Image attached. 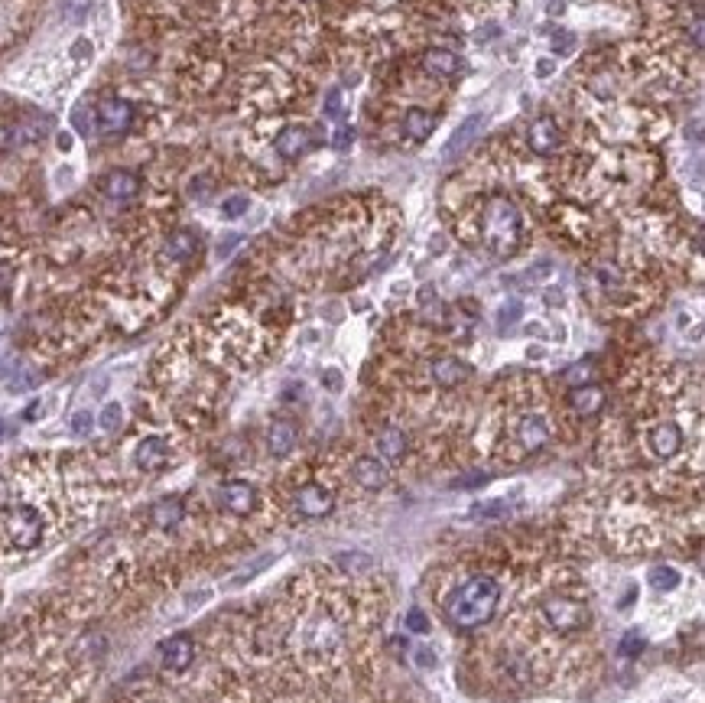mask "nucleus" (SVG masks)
I'll list each match as a JSON object with an SVG mask.
<instances>
[{
  "label": "nucleus",
  "mask_w": 705,
  "mask_h": 703,
  "mask_svg": "<svg viewBox=\"0 0 705 703\" xmlns=\"http://www.w3.org/2000/svg\"><path fill=\"white\" fill-rule=\"evenodd\" d=\"M296 424L293 420H273L270 424V430H267V446H270V453L273 456H290L293 453V446H296Z\"/></svg>",
  "instance_id": "a211bd4d"
},
{
  "label": "nucleus",
  "mask_w": 705,
  "mask_h": 703,
  "mask_svg": "<svg viewBox=\"0 0 705 703\" xmlns=\"http://www.w3.org/2000/svg\"><path fill=\"white\" fill-rule=\"evenodd\" d=\"M472 368L465 365L462 359H436L432 361V381H436L439 388H456L462 381H468Z\"/></svg>",
  "instance_id": "dca6fc26"
},
{
  "label": "nucleus",
  "mask_w": 705,
  "mask_h": 703,
  "mask_svg": "<svg viewBox=\"0 0 705 703\" xmlns=\"http://www.w3.org/2000/svg\"><path fill=\"white\" fill-rule=\"evenodd\" d=\"M196 251L198 238L192 232H172L166 241V258H172V261H189V258H196Z\"/></svg>",
  "instance_id": "b1692460"
},
{
  "label": "nucleus",
  "mask_w": 705,
  "mask_h": 703,
  "mask_svg": "<svg viewBox=\"0 0 705 703\" xmlns=\"http://www.w3.org/2000/svg\"><path fill=\"white\" fill-rule=\"evenodd\" d=\"M546 10H550V17H556V13H563L566 10V0H550V7Z\"/></svg>",
  "instance_id": "49530a36"
},
{
  "label": "nucleus",
  "mask_w": 705,
  "mask_h": 703,
  "mask_svg": "<svg viewBox=\"0 0 705 703\" xmlns=\"http://www.w3.org/2000/svg\"><path fill=\"white\" fill-rule=\"evenodd\" d=\"M637 651H643V635L637 629L625 631V639L617 645V655H625V658H634Z\"/></svg>",
  "instance_id": "7c9ffc66"
},
{
  "label": "nucleus",
  "mask_w": 705,
  "mask_h": 703,
  "mask_svg": "<svg viewBox=\"0 0 705 703\" xmlns=\"http://www.w3.org/2000/svg\"><path fill=\"white\" fill-rule=\"evenodd\" d=\"M49 127L43 121H20V124H0V150H13V147H27L43 140Z\"/></svg>",
  "instance_id": "6e6552de"
},
{
  "label": "nucleus",
  "mask_w": 705,
  "mask_h": 703,
  "mask_svg": "<svg viewBox=\"0 0 705 703\" xmlns=\"http://www.w3.org/2000/svg\"><path fill=\"white\" fill-rule=\"evenodd\" d=\"M484 124H488V117L484 114H468L458 124V131L452 137H449V144H446V163H452V160H458V157L468 150V147L474 144V137L482 134L484 131Z\"/></svg>",
  "instance_id": "9b49d317"
},
{
  "label": "nucleus",
  "mask_w": 705,
  "mask_h": 703,
  "mask_svg": "<svg viewBox=\"0 0 705 703\" xmlns=\"http://www.w3.org/2000/svg\"><path fill=\"white\" fill-rule=\"evenodd\" d=\"M319 144V134H313V131H306V127H283L277 137V154L286 157V160H293V157H303L306 150H313V147Z\"/></svg>",
  "instance_id": "9d476101"
},
{
  "label": "nucleus",
  "mask_w": 705,
  "mask_h": 703,
  "mask_svg": "<svg viewBox=\"0 0 705 703\" xmlns=\"http://www.w3.org/2000/svg\"><path fill=\"white\" fill-rule=\"evenodd\" d=\"M517 436H520V446H524V450H540V446L550 440V427H546L543 417H524L517 427Z\"/></svg>",
  "instance_id": "412c9836"
},
{
  "label": "nucleus",
  "mask_w": 705,
  "mask_h": 703,
  "mask_svg": "<svg viewBox=\"0 0 705 703\" xmlns=\"http://www.w3.org/2000/svg\"><path fill=\"white\" fill-rule=\"evenodd\" d=\"M536 75H540V79H550V75H553V63H550V59H540V63H536Z\"/></svg>",
  "instance_id": "c03bdc74"
},
{
  "label": "nucleus",
  "mask_w": 705,
  "mask_h": 703,
  "mask_svg": "<svg viewBox=\"0 0 705 703\" xmlns=\"http://www.w3.org/2000/svg\"><path fill=\"white\" fill-rule=\"evenodd\" d=\"M530 147L536 154H556L559 150V124L553 117H540L530 124Z\"/></svg>",
  "instance_id": "ddd939ff"
},
{
  "label": "nucleus",
  "mask_w": 705,
  "mask_h": 703,
  "mask_svg": "<svg viewBox=\"0 0 705 703\" xmlns=\"http://www.w3.org/2000/svg\"><path fill=\"white\" fill-rule=\"evenodd\" d=\"M413 665L423 667V671H432V667H436V651L429 648V645H420V648H413Z\"/></svg>",
  "instance_id": "e433bc0d"
},
{
  "label": "nucleus",
  "mask_w": 705,
  "mask_h": 703,
  "mask_svg": "<svg viewBox=\"0 0 705 703\" xmlns=\"http://www.w3.org/2000/svg\"><path fill=\"white\" fill-rule=\"evenodd\" d=\"M166 460H170V446H166L163 436H147L134 453L137 469H143V472H156V469L166 466Z\"/></svg>",
  "instance_id": "f8f14e48"
},
{
  "label": "nucleus",
  "mask_w": 705,
  "mask_h": 703,
  "mask_svg": "<svg viewBox=\"0 0 705 703\" xmlns=\"http://www.w3.org/2000/svg\"><path fill=\"white\" fill-rule=\"evenodd\" d=\"M248 206H250L248 196H231V199H228V202L222 206V216H224V218H241L244 212H248Z\"/></svg>",
  "instance_id": "c9c22d12"
},
{
  "label": "nucleus",
  "mask_w": 705,
  "mask_h": 703,
  "mask_svg": "<svg viewBox=\"0 0 705 703\" xmlns=\"http://www.w3.org/2000/svg\"><path fill=\"white\" fill-rule=\"evenodd\" d=\"M351 144H355V127L339 124V131H335V137H332V147H335V150H348Z\"/></svg>",
  "instance_id": "4c0bfd02"
},
{
  "label": "nucleus",
  "mask_w": 705,
  "mask_h": 703,
  "mask_svg": "<svg viewBox=\"0 0 705 703\" xmlns=\"http://www.w3.org/2000/svg\"><path fill=\"white\" fill-rule=\"evenodd\" d=\"M423 65H426V72H432V75H456L462 63H458V55L449 53V49H432V53H426Z\"/></svg>",
  "instance_id": "393cba45"
},
{
  "label": "nucleus",
  "mask_w": 705,
  "mask_h": 703,
  "mask_svg": "<svg viewBox=\"0 0 705 703\" xmlns=\"http://www.w3.org/2000/svg\"><path fill=\"white\" fill-rule=\"evenodd\" d=\"M599 277H601V287H617V284H621V274H617L615 267H601Z\"/></svg>",
  "instance_id": "ea45409f"
},
{
  "label": "nucleus",
  "mask_w": 705,
  "mask_h": 703,
  "mask_svg": "<svg viewBox=\"0 0 705 703\" xmlns=\"http://www.w3.org/2000/svg\"><path fill=\"white\" fill-rule=\"evenodd\" d=\"M569 407L575 411V414H582V417L599 414L601 407H605V391L595 388V385H582V388H572Z\"/></svg>",
  "instance_id": "6ab92c4d"
},
{
  "label": "nucleus",
  "mask_w": 705,
  "mask_h": 703,
  "mask_svg": "<svg viewBox=\"0 0 705 703\" xmlns=\"http://www.w3.org/2000/svg\"><path fill=\"white\" fill-rule=\"evenodd\" d=\"M540 613H543V619L550 623V629H556V631H579V629H585L592 619L589 606L579 603V599H569V596H553V599H546V603L540 606Z\"/></svg>",
  "instance_id": "20e7f679"
},
{
  "label": "nucleus",
  "mask_w": 705,
  "mask_h": 703,
  "mask_svg": "<svg viewBox=\"0 0 705 703\" xmlns=\"http://www.w3.org/2000/svg\"><path fill=\"white\" fill-rule=\"evenodd\" d=\"M160 661L166 671H186L196 661V641L189 639L186 631H176L160 645Z\"/></svg>",
  "instance_id": "39448f33"
},
{
  "label": "nucleus",
  "mask_w": 705,
  "mask_h": 703,
  "mask_svg": "<svg viewBox=\"0 0 705 703\" xmlns=\"http://www.w3.org/2000/svg\"><path fill=\"white\" fill-rule=\"evenodd\" d=\"M484 225V244L494 258H510L517 251L520 244V212L517 206L504 196H494L488 206H484L482 216Z\"/></svg>",
  "instance_id": "f03ea898"
},
{
  "label": "nucleus",
  "mask_w": 705,
  "mask_h": 703,
  "mask_svg": "<svg viewBox=\"0 0 705 703\" xmlns=\"http://www.w3.org/2000/svg\"><path fill=\"white\" fill-rule=\"evenodd\" d=\"M520 313H524V307H520L517 300H510V303H504V307L498 309V329L504 333L508 326H514L520 319Z\"/></svg>",
  "instance_id": "2f4dec72"
},
{
  "label": "nucleus",
  "mask_w": 705,
  "mask_h": 703,
  "mask_svg": "<svg viewBox=\"0 0 705 703\" xmlns=\"http://www.w3.org/2000/svg\"><path fill=\"white\" fill-rule=\"evenodd\" d=\"M500 589L491 577H468L456 593L446 599V619L456 629H478V625L491 623L494 609H498Z\"/></svg>",
  "instance_id": "f257e3e1"
},
{
  "label": "nucleus",
  "mask_w": 705,
  "mask_h": 703,
  "mask_svg": "<svg viewBox=\"0 0 705 703\" xmlns=\"http://www.w3.org/2000/svg\"><path fill=\"white\" fill-rule=\"evenodd\" d=\"M322 381H329V388H332V391H341V375H339V371H335V368L325 371V378H322Z\"/></svg>",
  "instance_id": "37998d69"
},
{
  "label": "nucleus",
  "mask_w": 705,
  "mask_h": 703,
  "mask_svg": "<svg viewBox=\"0 0 705 703\" xmlns=\"http://www.w3.org/2000/svg\"><path fill=\"white\" fill-rule=\"evenodd\" d=\"M36 414H39V401H33V404H29L27 411H23V417H27V420H33Z\"/></svg>",
  "instance_id": "de8ad7c7"
},
{
  "label": "nucleus",
  "mask_w": 705,
  "mask_h": 703,
  "mask_svg": "<svg viewBox=\"0 0 705 703\" xmlns=\"http://www.w3.org/2000/svg\"><path fill=\"white\" fill-rule=\"evenodd\" d=\"M4 531H7V541L17 550H33L36 544L43 541V514L29 505H17L4 514Z\"/></svg>",
  "instance_id": "7ed1b4c3"
},
{
  "label": "nucleus",
  "mask_w": 705,
  "mask_h": 703,
  "mask_svg": "<svg viewBox=\"0 0 705 703\" xmlns=\"http://www.w3.org/2000/svg\"><path fill=\"white\" fill-rule=\"evenodd\" d=\"M91 0H65V13H69L71 20H79L85 10H88Z\"/></svg>",
  "instance_id": "58836bf2"
},
{
  "label": "nucleus",
  "mask_w": 705,
  "mask_h": 703,
  "mask_svg": "<svg viewBox=\"0 0 705 703\" xmlns=\"http://www.w3.org/2000/svg\"><path fill=\"white\" fill-rule=\"evenodd\" d=\"M59 147H63V150H69V147H71V134H59Z\"/></svg>",
  "instance_id": "09e8293b"
},
{
  "label": "nucleus",
  "mask_w": 705,
  "mask_h": 703,
  "mask_svg": "<svg viewBox=\"0 0 705 703\" xmlns=\"http://www.w3.org/2000/svg\"><path fill=\"white\" fill-rule=\"evenodd\" d=\"M95 114H98V124L105 134H124L134 121V108L124 98H101Z\"/></svg>",
  "instance_id": "423d86ee"
},
{
  "label": "nucleus",
  "mask_w": 705,
  "mask_h": 703,
  "mask_svg": "<svg viewBox=\"0 0 705 703\" xmlns=\"http://www.w3.org/2000/svg\"><path fill=\"white\" fill-rule=\"evenodd\" d=\"M355 482L361 488H367V492H377V488H384L387 486V466L384 462H377L374 456H361V460L355 462Z\"/></svg>",
  "instance_id": "4468645a"
},
{
  "label": "nucleus",
  "mask_w": 705,
  "mask_h": 703,
  "mask_svg": "<svg viewBox=\"0 0 705 703\" xmlns=\"http://www.w3.org/2000/svg\"><path fill=\"white\" fill-rule=\"evenodd\" d=\"M432 127H436V121H432V114L423 108H410L407 117H403V131H407V137L416 140V144H423V140L432 134Z\"/></svg>",
  "instance_id": "4be33fe9"
},
{
  "label": "nucleus",
  "mask_w": 705,
  "mask_h": 703,
  "mask_svg": "<svg viewBox=\"0 0 705 703\" xmlns=\"http://www.w3.org/2000/svg\"><path fill=\"white\" fill-rule=\"evenodd\" d=\"M140 192V180H137L130 170H114L107 173L105 180V196L107 199H117V202H127V199H134Z\"/></svg>",
  "instance_id": "f3484780"
},
{
  "label": "nucleus",
  "mask_w": 705,
  "mask_h": 703,
  "mask_svg": "<svg viewBox=\"0 0 705 703\" xmlns=\"http://www.w3.org/2000/svg\"><path fill=\"white\" fill-rule=\"evenodd\" d=\"M403 625H407V629H410L413 635H426V631L432 629V625H429V615L423 613L420 606H413L410 613L403 615Z\"/></svg>",
  "instance_id": "c756f323"
},
{
  "label": "nucleus",
  "mask_w": 705,
  "mask_h": 703,
  "mask_svg": "<svg viewBox=\"0 0 705 703\" xmlns=\"http://www.w3.org/2000/svg\"><path fill=\"white\" fill-rule=\"evenodd\" d=\"M563 378H566V385H572V388L592 385V378H595V365H592V361H579V365H572V368L566 371Z\"/></svg>",
  "instance_id": "bb28decb"
},
{
  "label": "nucleus",
  "mask_w": 705,
  "mask_h": 703,
  "mask_svg": "<svg viewBox=\"0 0 705 703\" xmlns=\"http://www.w3.org/2000/svg\"><path fill=\"white\" fill-rule=\"evenodd\" d=\"M150 518H153V524H156V528L170 531V528L182 524V518H186V505H182L179 498H160V502L153 505Z\"/></svg>",
  "instance_id": "aec40b11"
},
{
  "label": "nucleus",
  "mask_w": 705,
  "mask_h": 703,
  "mask_svg": "<svg viewBox=\"0 0 705 703\" xmlns=\"http://www.w3.org/2000/svg\"><path fill=\"white\" fill-rule=\"evenodd\" d=\"M121 420H124V407L111 401V404H105V411H101L98 427L105 433H117V430H121Z\"/></svg>",
  "instance_id": "cd10ccee"
},
{
  "label": "nucleus",
  "mask_w": 705,
  "mask_h": 703,
  "mask_svg": "<svg viewBox=\"0 0 705 703\" xmlns=\"http://www.w3.org/2000/svg\"><path fill=\"white\" fill-rule=\"evenodd\" d=\"M335 563L355 573V570H367L371 563H374V560L367 557V554H339V557H335Z\"/></svg>",
  "instance_id": "473e14b6"
},
{
  "label": "nucleus",
  "mask_w": 705,
  "mask_h": 703,
  "mask_svg": "<svg viewBox=\"0 0 705 703\" xmlns=\"http://www.w3.org/2000/svg\"><path fill=\"white\" fill-rule=\"evenodd\" d=\"M482 482H488V476H482V472H474V476H468V479H458L456 486H458V488H465V486H482Z\"/></svg>",
  "instance_id": "79ce46f5"
},
{
  "label": "nucleus",
  "mask_w": 705,
  "mask_h": 703,
  "mask_svg": "<svg viewBox=\"0 0 705 703\" xmlns=\"http://www.w3.org/2000/svg\"><path fill=\"white\" fill-rule=\"evenodd\" d=\"M546 303H550V307L563 303V290H546Z\"/></svg>",
  "instance_id": "a18cd8bd"
},
{
  "label": "nucleus",
  "mask_w": 705,
  "mask_h": 703,
  "mask_svg": "<svg viewBox=\"0 0 705 703\" xmlns=\"http://www.w3.org/2000/svg\"><path fill=\"white\" fill-rule=\"evenodd\" d=\"M508 512H510L508 498H494V502H478V505H472L474 518H500V514H508Z\"/></svg>",
  "instance_id": "c85d7f7f"
},
{
  "label": "nucleus",
  "mask_w": 705,
  "mask_h": 703,
  "mask_svg": "<svg viewBox=\"0 0 705 703\" xmlns=\"http://www.w3.org/2000/svg\"><path fill=\"white\" fill-rule=\"evenodd\" d=\"M254 505H257V488L250 486V482L234 479V482H224L222 486V508L224 512L244 518V514L254 512Z\"/></svg>",
  "instance_id": "0eeeda50"
},
{
  "label": "nucleus",
  "mask_w": 705,
  "mask_h": 703,
  "mask_svg": "<svg viewBox=\"0 0 705 703\" xmlns=\"http://www.w3.org/2000/svg\"><path fill=\"white\" fill-rule=\"evenodd\" d=\"M322 111H325V117H341V111H345V95H341V89H332L329 95H325Z\"/></svg>",
  "instance_id": "72a5a7b5"
},
{
  "label": "nucleus",
  "mask_w": 705,
  "mask_h": 703,
  "mask_svg": "<svg viewBox=\"0 0 705 703\" xmlns=\"http://www.w3.org/2000/svg\"><path fill=\"white\" fill-rule=\"evenodd\" d=\"M71 53H75V59H88V55H91V43H88V39H79Z\"/></svg>",
  "instance_id": "a19ab883"
},
{
  "label": "nucleus",
  "mask_w": 705,
  "mask_h": 703,
  "mask_svg": "<svg viewBox=\"0 0 705 703\" xmlns=\"http://www.w3.org/2000/svg\"><path fill=\"white\" fill-rule=\"evenodd\" d=\"M335 508V498L325 486H303L296 492V512L306 514V518H325V514Z\"/></svg>",
  "instance_id": "1a4fd4ad"
},
{
  "label": "nucleus",
  "mask_w": 705,
  "mask_h": 703,
  "mask_svg": "<svg viewBox=\"0 0 705 703\" xmlns=\"http://www.w3.org/2000/svg\"><path fill=\"white\" fill-rule=\"evenodd\" d=\"M91 427H95L91 411H75V414H71V433H75V436H88Z\"/></svg>",
  "instance_id": "f704fd0d"
},
{
  "label": "nucleus",
  "mask_w": 705,
  "mask_h": 703,
  "mask_svg": "<svg viewBox=\"0 0 705 703\" xmlns=\"http://www.w3.org/2000/svg\"><path fill=\"white\" fill-rule=\"evenodd\" d=\"M683 583L676 567H653L650 570V586L653 589H660V593H673L676 586Z\"/></svg>",
  "instance_id": "a878e982"
},
{
  "label": "nucleus",
  "mask_w": 705,
  "mask_h": 703,
  "mask_svg": "<svg viewBox=\"0 0 705 703\" xmlns=\"http://www.w3.org/2000/svg\"><path fill=\"white\" fill-rule=\"evenodd\" d=\"M679 446H683V430H679L676 424H660L650 430V450L660 456V460H670V456H676Z\"/></svg>",
  "instance_id": "2eb2a0df"
},
{
  "label": "nucleus",
  "mask_w": 705,
  "mask_h": 703,
  "mask_svg": "<svg viewBox=\"0 0 705 703\" xmlns=\"http://www.w3.org/2000/svg\"><path fill=\"white\" fill-rule=\"evenodd\" d=\"M377 450L384 460H400L403 453H407V433L400 427H384V430L377 433Z\"/></svg>",
  "instance_id": "5701e85b"
}]
</instances>
